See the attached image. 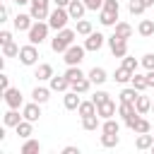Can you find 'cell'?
<instances>
[{
    "label": "cell",
    "mask_w": 154,
    "mask_h": 154,
    "mask_svg": "<svg viewBox=\"0 0 154 154\" xmlns=\"http://www.w3.org/2000/svg\"><path fill=\"white\" fill-rule=\"evenodd\" d=\"M75 31H77V34H84V36H89V34H91V22H89V19H79Z\"/></svg>",
    "instance_id": "d6a6232c"
},
{
    "label": "cell",
    "mask_w": 154,
    "mask_h": 154,
    "mask_svg": "<svg viewBox=\"0 0 154 154\" xmlns=\"http://www.w3.org/2000/svg\"><path fill=\"white\" fill-rule=\"evenodd\" d=\"M38 106H41L38 101L26 103V106H24V111H22V116H24L26 120H31V123H34V120H38V116H41V108H38Z\"/></svg>",
    "instance_id": "4fadbf2b"
},
{
    "label": "cell",
    "mask_w": 154,
    "mask_h": 154,
    "mask_svg": "<svg viewBox=\"0 0 154 154\" xmlns=\"http://www.w3.org/2000/svg\"><path fill=\"white\" fill-rule=\"evenodd\" d=\"M87 77L91 79V84H103V82H106V70H103V67H91Z\"/></svg>",
    "instance_id": "9a60e30c"
},
{
    "label": "cell",
    "mask_w": 154,
    "mask_h": 154,
    "mask_svg": "<svg viewBox=\"0 0 154 154\" xmlns=\"http://www.w3.org/2000/svg\"><path fill=\"white\" fill-rule=\"evenodd\" d=\"M96 113H99L101 118H113V116H116V103H113V99L108 96L103 103H99V106H96Z\"/></svg>",
    "instance_id": "9c48e42d"
},
{
    "label": "cell",
    "mask_w": 154,
    "mask_h": 154,
    "mask_svg": "<svg viewBox=\"0 0 154 154\" xmlns=\"http://www.w3.org/2000/svg\"><path fill=\"white\" fill-rule=\"evenodd\" d=\"M152 152H154V144H152Z\"/></svg>",
    "instance_id": "db71d44e"
},
{
    "label": "cell",
    "mask_w": 154,
    "mask_h": 154,
    "mask_svg": "<svg viewBox=\"0 0 154 154\" xmlns=\"http://www.w3.org/2000/svg\"><path fill=\"white\" fill-rule=\"evenodd\" d=\"M67 19H72V17H70V12H67L65 7H60V5L48 14V24H51V29H58V31H60V29H65Z\"/></svg>",
    "instance_id": "3957f363"
},
{
    "label": "cell",
    "mask_w": 154,
    "mask_h": 154,
    "mask_svg": "<svg viewBox=\"0 0 154 154\" xmlns=\"http://www.w3.org/2000/svg\"><path fill=\"white\" fill-rule=\"evenodd\" d=\"M140 94H137V89L135 87H130V89H123L120 91V101H135Z\"/></svg>",
    "instance_id": "d590c367"
},
{
    "label": "cell",
    "mask_w": 154,
    "mask_h": 154,
    "mask_svg": "<svg viewBox=\"0 0 154 154\" xmlns=\"http://www.w3.org/2000/svg\"><path fill=\"white\" fill-rule=\"evenodd\" d=\"M31 14H17L14 17V29H19V31H29L31 29Z\"/></svg>",
    "instance_id": "5bb4252c"
},
{
    "label": "cell",
    "mask_w": 154,
    "mask_h": 154,
    "mask_svg": "<svg viewBox=\"0 0 154 154\" xmlns=\"http://www.w3.org/2000/svg\"><path fill=\"white\" fill-rule=\"evenodd\" d=\"M130 82H132V87H135L137 91H142V89H147V87H149V77H147V75H137V72H135Z\"/></svg>",
    "instance_id": "d6986e66"
},
{
    "label": "cell",
    "mask_w": 154,
    "mask_h": 154,
    "mask_svg": "<svg viewBox=\"0 0 154 154\" xmlns=\"http://www.w3.org/2000/svg\"><path fill=\"white\" fill-rule=\"evenodd\" d=\"M149 128H152V125H149V120H147V118H137V120H135V125H132V130H135V132H149Z\"/></svg>",
    "instance_id": "836d02e7"
},
{
    "label": "cell",
    "mask_w": 154,
    "mask_h": 154,
    "mask_svg": "<svg viewBox=\"0 0 154 154\" xmlns=\"http://www.w3.org/2000/svg\"><path fill=\"white\" fill-rule=\"evenodd\" d=\"M77 111H79V116H91V113H96V103H94V99H91V101H82Z\"/></svg>",
    "instance_id": "f546056e"
},
{
    "label": "cell",
    "mask_w": 154,
    "mask_h": 154,
    "mask_svg": "<svg viewBox=\"0 0 154 154\" xmlns=\"http://www.w3.org/2000/svg\"><path fill=\"white\" fill-rule=\"evenodd\" d=\"M48 2L51 0H31V17L36 19V22H41V19H46L51 12H48Z\"/></svg>",
    "instance_id": "52a82bcc"
},
{
    "label": "cell",
    "mask_w": 154,
    "mask_h": 154,
    "mask_svg": "<svg viewBox=\"0 0 154 154\" xmlns=\"http://www.w3.org/2000/svg\"><path fill=\"white\" fill-rule=\"evenodd\" d=\"M2 53L5 55H19V46L14 41H7V43H2Z\"/></svg>",
    "instance_id": "e575fe53"
},
{
    "label": "cell",
    "mask_w": 154,
    "mask_h": 154,
    "mask_svg": "<svg viewBox=\"0 0 154 154\" xmlns=\"http://www.w3.org/2000/svg\"><path fill=\"white\" fill-rule=\"evenodd\" d=\"M7 41H12V34L10 31H0V43H7Z\"/></svg>",
    "instance_id": "f6af8a7d"
},
{
    "label": "cell",
    "mask_w": 154,
    "mask_h": 154,
    "mask_svg": "<svg viewBox=\"0 0 154 154\" xmlns=\"http://www.w3.org/2000/svg\"><path fill=\"white\" fill-rule=\"evenodd\" d=\"M152 111H154V101H152Z\"/></svg>",
    "instance_id": "f5cc1de1"
},
{
    "label": "cell",
    "mask_w": 154,
    "mask_h": 154,
    "mask_svg": "<svg viewBox=\"0 0 154 154\" xmlns=\"http://www.w3.org/2000/svg\"><path fill=\"white\" fill-rule=\"evenodd\" d=\"M84 5H87L89 10H101V7H103V0H84Z\"/></svg>",
    "instance_id": "b9f144b4"
},
{
    "label": "cell",
    "mask_w": 154,
    "mask_h": 154,
    "mask_svg": "<svg viewBox=\"0 0 154 154\" xmlns=\"http://www.w3.org/2000/svg\"><path fill=\"white\" fill-rule=\"evenodd\" d=\"M144 2V7H149V5H154V0H142Z\"/></svg>",
    "instance_id": "f907efd6"
},
{
    "label": "cell",
    "mask_w": 154,
    "mask_h": 154,
    "mask_svg": "<svg viewBox=\"0 0 154 154\" xmlns=\"http://www.w3.org/2000/svg\"><path fill=\"white\" fill-rule=\"evenodd\" d=\"M132 75H135V72H130L128 67H123V65H120V67L116 70V82H120V84H123V82H130V79H132Z\"/></svg>",
    "instance_id": "83f0119b"
},
{
    "label": "cell",
    "mask_w": 154,
    "mask_h": 154,
    "mask_svg": "<svg viewBox=\"0 0 154 154\" xmlns=\"http://www.w3.org/2000/svg\"><path fill=\"white\" fill-rule=\"evenodd\" d=\"M79 103H82V101H79L77 91H67V94H65V108L72 111V108H79Z\"/></svg>",
    "instance_id": "cb8c5ba5"
},
{
    "label": "cell",
    "mask_w": 154,
    "mask_h": 154,
    "mask_svg": "<svg viewBox=\"0 0 154 154\" xmlns=\"http://www.w3.org/2000/svg\"><path fill=\"white\" fill-rule=\"evenodd\" d=\"M36 58H38V51H36V43H26V46H22L19 48V60L24 63V65H34L36 63Z\"/></svg>",
    "instance_id": "8992f818"
},
{
    "label": "cell",
    "mask_w": 154,
    "mask_h": 154,
    "mask_svg": "<svg viewBox=\"0 0 154 154\" xmlns=\"http://www.w3.org/2000/svg\"><path fill=\"white\" fill-rule=\"evenodd\" d=\"M142 65H144L147 70H154V53H147V55L142 58Z\"/></svg>",
    "instance_id": "60d3db41"
},
{
    "label": "cell",
    "mask_w": 154,
    "mask_h": 154,
    "mask_svg": "<svg viewBox=\"0 0 154 154\" xmlns=\"http://www.w3.org/2000/svg\"><path fill=\"white\" fill-rule=\"evenodd\" d=\"M14 128H17V135H22V137H29V135H31V130H34V128H31V120H26V118H24V120H19Z\"/></svg>",
    "instance_id": "d4e9b609"
},
{
    "label": "cell",
    "mask_w": 154,
    "mask_h": 154,
    "mask_svg": "<svg viewBox=\"0 0 154 154\" xmlns=\"http://www.w3.org/2000/svg\"><path fill=\"white\" fill-rule=\"evenodd\" d=\"M36 77H38V79H51V77H53V67H51L48 63H41V65L36 67Z\"/></svg>",
    "instance_id": "7402d4cb"
},
{
    "label": "cell",
    "mask_w": 154,
    "mask_h": 154,
    "mask_svg": "<svg viewBox=\"0 0 154 154\" xmlns=\"http://www.w3.org/2000/svg\"><path fill=\"white\" fill-rule=\"evenodd\" d=\"M137 31H140L142 36H152V34H154V22H152V19H142L140 26H137Z\"/></svg>",
    "instance_id": "4316f807"
},
{
    "label": "cell",
    "mask_w": 154,
    "mask_h": 154,
    "mask_svg": "<svg viewBox=\"0 0 154 154\" xmlns=\"http://www.w3.org/2000/svg\"><path fill=\"white\" fill-rule=\"evenodd\" d=\"M84 10H87L84 0H70V5H67V12H70V17H72V19H82Z\"/></svg>",
    "instance_id": "8fae6325"
},
{
    "label": "cell",
    "mask_w": 154,
    "mask_h": 154,
    "mask_svg": "<svg viewBox=\"0 0 154 154\" xmlns=\"http://www.w3.org/2000/svg\"><path fill=\"white\" fill-rule=\"evenodd\" d=\"M135 106H137L140 113H147V111L152 108V101H149V96H142V94H140V96L135 99Z\"/></svg>",
    "instance_id": "f1b7e54d"
},
{
    "label": "cell",
    "mask_w": 154,
    "mask_h": 154,
    "mask_svg": "<svg viewBox=\"0 0 154 154\" xmlns=\"http://www.w3.org/2000/svg\"><path fill=\"white\" fill-rule=\"evenodd\" d=\"M82 128H84V130H96V128H99V113L82 116Z\"/></svg>",
    "instance_id": "ffe728a7"
},
{
    "label": "cell",
    "mask_w": 154,
    "mask_h": 154,
    "mask_svg": "<svg viewBox=\"0 0 154 154\" xmlns=\"http://www.w3.org/2000/svg\"><path fill=\"white\" fill-rule=\"evenodd\" d=\"M89 84H91V79H89V77H79V79H75V82H70V87H72V91H77V94H84V91L89 89Z\"/></svg>",
    "instance_id": "e0dca14e"
},
{
    "label": "cell",
    "mask_w": 154,
    "mask_h": 154,
    "mask_svg": "<svg viewBox=\"0 0 154 154\" xmlns=\"http://www.w3.org/2000/svg\"><path fill=\"white\" fill-rule=\"evenodd\" d=\"M19 120H22V118H19V113H17V111H14V108H12V111H7V113H5V125H17V123H19Z\"/></svg>",
    "instance_id": "74e56055"
},
{
    "label": "cell",
    "mask_w": 154,
    "mask_h": 154,
    "mask_svg": "<svg viewBox=\"0 0 154 154\" xmlns=\"http://www.w3.org/2000/svg\"><path fill=\"white\" fill-rule=\"evenodd\" d=\"M65 77L70 79V82H75V79H79V77H84V72L77 67V65H70L67 70H65Z\"/></svg>",
    "instance_id": "4dcf8cb0"
},
{
    "label": "cell",
    "mask_w": 154,
    "mask_h": 154,
    "mask_svg": "<svg viewBox=\"0 0 154 154\" xmlns=\"http://www.w3.org/2000/svg\"><path fill=\"white\" fill-rule=\"evenodd\" d=\"M5 101L10 108H19L22 106V91L19 89H5Z\"/></svg>",
    "instance_id": "30bf717a"
},
{
    "label": "cell",
    "mask_w": 154,
    "mask_h": 154,
    "mask_svg": "<svg viewBox=\"0 0 154 154\" xmlns=\"http://www.w3.org/2000/svg\"><path fill=\"white\" fill-rule=\"evenodd\" d=\"M48 94H51V91H48L46 87H36V89L31 91V99L38 101V103H46V101H48Z\"/></svg>",
    "instance_id": "603a6c76"
},
{
    "label": "cell",
    "mask_w": 154,
    "mask_h": 154,
    "mask_svg": "<svg viewBox=\"0 0 154 154\" xmlns=\"http://www.w3.org/2000/svg\"><path fill=\"white\" fill-rule=\"evenodd\" d=\"M108 46H111V53H113L116 58H123V55H128V38H123V36L113 34V36L108 38Z\"/></svg>",
    "instance_id": "277c9868"
},
{
    "label": "cell",
    "mask_w": 154,
    "mask_h": 154,
    "mask_svg": "<svg viewBox=\"0 0 154 154\" xmlns=\"http://www.w3.org/2000/svg\"><path fill=\"white\" fill-rule=\"evenodd\" d=\"M63 154H79V149L70 144V147H65V149H63Z\"/></svg>",
    "instance_id": "bcb514c9"
},
{
    "label": "cell",
    "mask_w": 154,
    "mask_h": 154,
    "mask_svg": "<svg viewBox=\"0 0 154 154\" xmlns=\"http://www.w3.org/2000/svg\"><path fill=\"white\" fill-rule=\"evenodd\" d=\"M84 51H87L84 46H75V43H72V46L65 51V63H67V65H79V60L84 58Z\"/></svg>",
    "instance_id": "ba28073f"
},
{
    "label": "cell",
    "mask_w": 154,
    "mask_h": 154,
    "mask_svg": "<svg viewBox=\"0 0 154 154\" xmlns=\"http://www.w3.org/2000/svg\"><path fill=\"white\" fill-rule=\"evenodd\" d=\"M101 144H103V147L118 144V132H103V135H101Z\"/></svg>",
    "instance_id": "1f68e13d"
},
{
    "label": "cell",
    "mask_w": 154,
    "mask_h": 154,
    "mask_svg": "<svg viewBox=\"0 0 154 154\" xmlns=\"http://www.w3.org/2000/svg\"><path fill=\"white\" fill-rule=\"evenodd\" d=\"M128 10L132 12V14H142L147 7H144V2L142 0H130V5H128Z\"/></svg>",
    "instance_id": "8d00e7d4"
},
{
    "label": "cell",
    "mask_w": 154,
    "mask_h": 154,
    "mask_svg": "<svg viewBox=\"0 0 154 154\" xmlns=\"http://www.w3.org/2000/svg\"><path fill=\"white\" fill-rule=\"evenodd\" d=\"M152 144H154V135H149V132H140L135 147H137V149H149Z\"/></svg>",
    "instance_id": "ac0fdd59"
},
{
    "label": "cell",
    "mask_w": 154,
    "mask_h": 154,
    "mask_svg": "<svg viewBox=\"0 0 154 154\" xmlns=\"http://www.w3.org/2000/svg\"><path fill=\"white\" fill-rule=\"evenodd\" d=\"M48 26H51V24H43V22L31 24V29H29V41H31V43H41V41L48 36Z\"/></svg>",
    "instance_id": "5b68a950"
},
{
    "label": "cell",
    "mask_w": 154,
    "mask_h": 154,
    "mask_svg": "<svg viewBox=\"0 0 154 154\" xmlns=\"http://www.w3.org/2000/svg\"><path fill=\"white\" fill-rule=\"evenodd\" d=\"M2 19H7V7H5V5L0 7V22H2Z\"/></svg>",
    "instance_id": "7dc6e473"
},
{
    "label": "cell",
    "mask_w": 154,
    "mask_h": 154,
    "mask_svg": "<svg viewBox=\"0 0 154 154\" xmlns=\"http://www.w3.org/2000/svg\"><path fill=\"white\" fill-rule=\"evenodd\" d=\"M101 130H103V132H118V130H120V125H118L113 118H106V123L101 125Z\"/></svg>",
    "instance_id": "f35d334b"
},
{
    "label": "cell",
    "mask_w": 154,
    "mask_h": 154,
    "mask_svg": "<svg viewBox=\"0 0 154 154\" xmlns=\"http://www.w3.org/2000/svg\"><path fill=\"white\" fill-rule=\"evenodd\" d=\"M106 99H108V94H106V91H96V94H94V103H96V106H99V103H103Z\"/></svg>",
    "instance_id": "7bdbcfd3"
},
{
    "label": "cell",
    "mask_w": 154,
    "mask_h": 154,
    "mask_svg": "<svg viewBox=\"0 0 154 154\" xmlns=\"http://www.w3.org/2000/svg\"><path fill=\"white\" fill-rule=\"evenodd\" d=\"M67 87H70V79H67L65 75H63V77H55V75L51 77V89H55V91H65Z\"/></svg>",
    "instance_id": "2e32d148"
},
{
    "label": "cell",
    "mask_w": 154,
    "mask_h": 154,
    "mask_svg": "<svg viewBox=\"0 0 154 154\" xmlns=\"http://www.w3.org/2000/svg\"><path fill=\"white\" fill-rule=\"evenodd\" d=\"M101 46H103V36H101L99 31H96V34L91 31V34L87 36V41H84V48H87V51H99Z\"/></svg>",
    "instance_id": "7c38bea8"
},
{
    "label": "cell",
    "mask_w": 154,
    "mask_h": 154,
    "mask_svg": "<svg viewBox=\"0 0 154 154\" xmlns=\"http://www.w3.org/2000/svg\"><path fill=\"white\" fill-rule=\"evenodd\" d=\"M116 34L123 36V38H130L132 36V26L128 22H116Z\"/></svg>",
    "instance_id": "44dd1931"
},
{
    "label": "cell",
    "mask_w": 154,
    "mask_h": 154,
    "mask_svg": "<svg viewBox=\"0 0 154 154\" xmlns=\"http://www.w3.org/2000/svg\"><path fill=\"white\" fill-rule=\"evenodd\" d=\"M147 77H149V87H154V70H149V75H147Z\"/></svg>",
    "instance_id": "681fc988"
},
{
    "label": "cell",
    "mask_w": 154,
    "mask_h": 154,
    "mask_svg": "<svg viewBox=\"0 0 154 154\" xmlns=\"http://www.w3.org/2000/svg\"><path fill=\"white\" fill-rule=\"evenodd\" d=\"M0 87H2V91L10 89V77H7V75H0Z\"/></svg>",
    "instance_id": "ee69618b"
},
{
    "label": "cell",
    "mask_w": 154,
    "mask_h": 154,
    "mask_svg": "<svg viewBox=\"0 0 154 154\" xmlns=\"http://www.w3.org/2000/svg\"><path fill=\"white\" fill-rule=\"evenodd\" d=\"M12 2H17V5H24V2H31V0H12Z\"/></svg>",
    "instance_id": "816d5d0a"
},
{
    "label": "cell",
    "mask_w": 154,
    "mask_h": 154,
    "mask_svg": "<svg viewBox=\"0 0 154 154\" xmlns=\"http://www.w3.org/2000/svg\"><path fill=\"white\" fill-rule=\"evenodd\" d=\"M38 152H41V144L36 140H26L22 144V154H38Z\"/></svg>",
    "instance_id": "484cf974"
},
{
    "label": "cell",
    "mask_w": 154,
    "mask_h": 154,
    "mask_svg": "<svg viewBox=\"0 0 154 154\" xmlns=\"http://www.w3.org/2000/svg\"><path fill=\"white\" fill-rule=\"evenodd\" d=\"M123 67H128L130 72H135V70H137V60L130 58V55H123Z\"/></svg>",
    "instance_id": "ab89813d"
},
{
    "label": "cell",
    "mask_w": 154,
    "mask_h": 154,
    "mask_svg": "<svg viewBox=\"0 0 154 154\" xmlns=\"http://www.w3.org/2000/svg\"><path fill=\"white\" fill-rule=\"evenodd\" d=\"M55 5H60V7H67V5H70V0H55Z\"/></svg>",
    "instance_id": "c3c4849f"
},
{
    "label": "cell",
    "mask_w": 154,
    "mask_h": 154,
    "mask_svg": "<svg viewBox=\"0 0 154 154\" xmlns=\"http://www.w3.org/2000/svg\"><path fill=\"white\" fill-rule=\"evenodd\" d=\"M75 36H77V31H72V29H60L58 31V36L53 38V51L55 53H65L70 46H72V41H75Z\"/></svg>",
    "instance_id": "6da1fadb"
},
{
    "label": "cell",
    "mask_w": 154,
    "mask_h": 154,
    "mask_svg": "<svg viewBox=\"0 0 154 154\" xmlns=\"http://www.w3.org/2000/svg\"><path fill=\"white\" fill-rule=\"evenodd\" d=\"M118 12H120V7H118V0H103V7H101V24H106V26L116 24V19H118Z\"/></svg>",
    "instance_id": "7a4b0ae2"
}]
</instances>
